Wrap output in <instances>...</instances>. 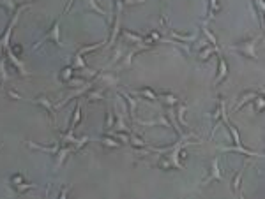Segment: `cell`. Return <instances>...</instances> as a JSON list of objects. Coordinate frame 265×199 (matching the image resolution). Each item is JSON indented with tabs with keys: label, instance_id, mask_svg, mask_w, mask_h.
<instances>
[{
	"label": "cell",
	"instance_id": "obj_1",
	"mask_svg": "<svg viewBox=\"0 0 265 199\" xmlns=\"http://www.w3.org/2000/svg\"><path fill=\"white\" fill-rule=\"evenodd\" d=\"M262 39H264V35H255V37H248V39L241 41V43H235V44H230L228 46V51H235V53L242 55L246 57L248 60H255L258 62L260 57H258V46H260Z\"/></svg>",
	"mask_w": 265,
	"mask_h": 199
},
{
	"label": "cell",
	"instance_id": "obj_2",
	"mask_svg": "<svg viewBox=\"0 0 265 199\" xmlns=\"http://www.w3.org/2000/svg\"><path fill=\"white\" fill-rule=\"evenodd\" d=\"M73 4H74V0H69L67 5L64 7V11H62V15H60L59 18L53 21V25H51V27L48 29V32L44 34V37H41V39L34 44V49H37L41 44L46 43V41H53V43L57 44L59 48H64V44H62V41H60V21H62V18H64V16L69 13V9H71V5H73Z\"/></svg>",
	"mask_w": 265,
	"mask_h": 199
},
{
	"label": "cell",
	"instance_id": "obj_3",
	"mask_svg": "<svg viewBox=\"0 0 265 199\" xmlns=\"http://www.w3.org/2000/svg\"><path fill=\"white\" fill-rule=\"evenodd\" d=\"M30 7L29 2H25V4H20V7L15 11V15H13V18H11L9 25L5 27L4 34L0 35V57H4L5 55V49L9 48V41H11V34H13V29L16 27V23H18V20H20V15L23 13V11H27Z\"/></svg>",
	"mask_w": 265,
	"mask_h": 199
},
{
	"label": "cell",
	"instance_id": "obj_4",
	"mask_svg": "<svg viewBox=\"0 0 265 199\" xmlns=\"http://www.w3.org/2000/svg\"><path fill=\"white\" fill-rule=\"evenodd\" d=\"M122 11H124V5H122V0H115V20L112 23V32H110V37L106 39V49H112L115 44H117V37L120 35V25H122Z\"/></svg>",
	"mask_w": 265,
	"mask_h": 199
},
{
	"label": "cell",
	"instance_id": "obj_5",
	"mask_svg": "<svg viewBox=\"0 0 265 199\" xmlns=\"http://www.w3.org/2000/svg\"><path fill=\"white\" fill-rule=\"evenodd\" d=\"M211 141L214 139V134H216V129L217 125H219V122H223V123H226V122L230 120L228 118V115H226V99L225 97H219L217 99V104L216 107L212 109L211 113Z\"/></svg>",
	"mask_w": 265,
	"mask_h": 199
},
{
	"label": "cell",
	"instance_id": "obj_6",
	"mask_svg": "<svg viewBox=\"0 0 265 199\" xmlns=\"http://www.w3.org/2000/svg\"><path fill=\"white\" fill-rule=\"evenodd\" d=\"M217 73H216V78L212 81V87H219L221 83L226 81L228 78V62H226L225 55L221 53V48L217 49Z\"/></svg>",
	"mask_w": 265,
	"mask_h": 199
},
{
	"label": "cell",
	"instance_id": "obj_7",
	"mask_svg": "<svg viewBox=\"0 0 265 199\" xmlns=\"http://www.w3.org/2000/svg\"><path fill=\"white\" fill-rule=\"evenodd\" d=\"M30 102H34V104H37V106L43 107L44 111H46V115H48L50 122H51V125L57 127V122H55V104L48 95H37V97L32 99Z\"/></svg>",
	"mask_w": 265,
	"mask_h": 199
},
{
	"label": "cell",
	"instance_id": "obj_8",
	"mask_svg": "<svg viewBox=\"0 0 265 199\" xmlns=\"http://www.w3.org/2000/svg\"><path fill=\"white\" fill-rule=\"evenodd\" d=\"M201 46H198V51H197V59L198 62H207V60H211L214 55L217 53V49H219V46H212L211 43L207 39H201L200 41Z\"/></svg>",
	"mask_w": 265,
	"mask_h": 199
},
{
	"label": "cell",
	"instance_id": "obj_9",
	"mask_svg": "<svg viewBox=\"0 0 265 199\" xmlns=\"http://www.w3.org/2000/svg\"><path fill=\"white\" fill-rule=\"evenodd\" d=\"M212 182H223V173H221V168H219V159H214L209 166V171H207V176L203 178L201 185L207 187L209 184Z\"/></svg>",
	"mask_w": 265,
	"mask_h": 199
},
{
	"label": "cell",
	"instance_id": "obj_10",
	"mask_svg": "<svg viewBox=\"0 0 265 199\" xmlns=\"http://www.w3.org/2000/svg\"><path fill=\"white\" fill-rule=\"evenodd\" d=\"M71 153H73L71 145H59V150H57V153H55V162H53L55 171H59L60 168L67 162V159H69Z\"/></svg>",
	"mask_w": 265,
	"mask_h": 199
},
{
	"label": "cell",
	"instance_id": "obj_11",
	"mask_svg": "<svg viewBox=\"0 0 265 199\" xmlns=\"http://www.w3.org/2000/svg\"><path fill=\"white\" fill-rule=\"evenodd\" d=\"M221 152H235V153H241V155H246V157H251V159H262V153L260 152H255V150H249V148H246L244 145H233V146H219Z\"/></svg>",
	"mask_w": 265,
	"mask_h": 199
},
{
	"label": "cell",
	"instance_id": "obj_12",
	"mask_svg": "<svg viewBox=\"0 0 265 199\" xmlns=\"http://www.w3.org/2000/svg\"><path fill=\"white\" fill-rule=\"evenodd\" d=\"M5 57H7V62H11V65L20 73V76H23V78H27V76H30V73H29V69L25 67V63L20 60V57H16L13 51H11L9 48L5 49Z\"/></svg>",
	"mask_w": 265,
	"mask_h": 199
},
{
	"label": "cell",
	"instance_id": "obj_13",
	"mask_svg": "<svg viewBox=\"0 0 265 199\" xmlns=\"http://www.w3.org/2000/svg\"><path fill=\"white\" fill-rule=\"evenodd\" d=\"M120 37L122 41L129 44V46H147V44L143 43V35L136 34V32H132V30H120ZM150 48V46H147Z\"/></svg>",
	"mask_w": 265,
	"mask_h": 199
},
{
	"label": "cell",
	"instance_id": "obj_14",
	"mask_svg": "<svg viewBox=\"0 0 265 199\" xmlns=\"http://www.w3.org/2000/svg\"><path fill=\"white\" fill-rule=\"evenodd\" d=\"M149 49H152V48H147V46H132L128 53L122 57L120 69H129V67H131V63H132V59H134L138 53H143V51H149Z\"/></svg>",
	"mask_w": 265,
	"mask_h": 199
},
{
	"label": "cell",
	"instance_id": "obj_15",
	"mask_svg": "<svg viewBox=\"0 0 265 199\" xmlns=\"http://www.w3.org/2000/svg\"><path fill=\"white\" fill-rule=\"evenodd\" d=\"M258 93H264V90H246L244 93H242L241 97H239V101H237L235 107H233V111H241L242 107L248 106V104H251L253 102V99L258 95Z\"/></svg>",
	"mask_w": 265,
	"mask_h": 199
},
{
	"label": "cell",
	"instance_id": "obj_16",
	"mask_svg": "<svg viewBox=\"0 0 265 199\" xmlns=\"http://www.w3.org/2000/svg\"><path fill=\"white\" fill-rule=\"evenodd\" d=\"M246 168H248V164L242 166L241 169L233 175V178H232V182H230V189H232V192H233V196H237V198L242 196V176H244Z\"/></svg>",
	"mask_w": 265,
	"mask_h": 199
},
{
	"label": "cell",
	"instance_id": "obj_17",
	"mask_svg": "<svg viewBox=\"0 0 265 199\" xmlns=\"http://www.w3.org/2000/svg\"><path fill=\"white\" fill-rule=\"evenodd\" d=\"M104 92H106V88L101 87V85H99V87H90L87 92H85V101L87 102L104 101V99H106V93Z\"/></svg>",
	"mask_w": 265,
	"mask_h": 199
},
{
	"label": "cell",
	"instance_id": "obj_18",
	"mask_svg": "<svg viewBox=\"0 0 265 199\" xmlns=\"http://www.w3.org/2000/svg\"><path fill=\"white\" fill-rule=\"evenodd\" d=\"M98 79H99V85L101 87H104L106 90L108 88H115L118 87V83H120V79H118L117 74L113 73H106V74H98Z\"/></svg>",
	"mask_w": 265,
	"mask_h": 199
},
{
	"label": "cell",
	"instance_id": "obj_19",
	"mask_svg": "<svg viewBox=\"0 0 265 199\" xmlns=\"http://www.w3.org/2000/svg\"><path fill=\"white\" fill-rule=\"evenodd\" d=\"M165 32H168L170 39L179 41V43H184V44H191V43H195V41L198 39V34H197V32H195V34H189V35L179 34V32H177V30H173V29H166Z\"/></svg>",
	"mask_w": 265,
	"mask_h": 199
},
{
	"label": "cell",
	"instance_id": "obj_20",
	"mask_svg": "<svg viewBox=\"0 0 265 199\" xmlns=\"http://www.w3.org/2000/svg\"><path fill=\"white\" fill-rule=\"evenodd\" d=\"M118 93H120V97L124 99V102L129 106V117L132 118V120H136V109H138V101L136 99L131 97V93L124 92V90H118Z\"/></svg>",
	"mask_w": 265,
	"mask_h": 199
},
{
	"label": "cell",
	"instance_id": "obj_21",
	"mask_svg": "<svg viewBox=\"0 0 265 199\" xmlns=\"http://www.w3.org/2000/svg\"><path fill=\"white\" fill-rule=\"evenodd\" d=\"M177 111H175V120L179 125H182L186 131H191V127L187 125V122H186V111H187V106L186 104H182V102H179L177 104Z\"/></svg>",
	"mask_w": 265,
	"mask_h": 199
},
{
	"label": "cell",
	"instance_id": "obj_22",
	"mask_svg": "<svg viewBox=\"0 0 265 199\" xmlns=\"http://www.w3.org/2000/svg\"><path fill=\"white\" fill-rule=\"evenodd\" d=\"M23 143L29 146V148H32V150H41V152H44V153H51V155L57 153L59 145H60V143H55L53 146H43V145H39V143H34V141H30V139H25Z\"/></svg>",
	"mask_w": 265,
	"mask_h": 199
},
{
	"label": "cell",
	"instance_id": "obj_23",
	"mask_svg": "<svg viewBox=\"0 0 265 199\" xmlns=\"http://www.w3.org/2000/svg\"><path fill=\"white\" fill-rule=\"evenodd\" d=\"M99 143H101V145H103L104 148H115V150H117V148H120V146H122V143H120V141H118L115 136H112V134H108V132H104L103 136L99 138Z\"/></svg>",
	"mask_w": 265,
	"mask_h": 199
},
{
	"label": "cell",
	"instance_id": "obj_24",
	"mask_svg": "<svg viewBox=\"0 0 265 199\" xmlns=\"http://www.w3.org/2000/svg\"><path fill=\"white\" fill-rule=\"evenodd\" d=\"M223 5L219 4V0H207V20L205 21H211L216 18L217 13H221Z\"/></svg>",
	"mask_w": 265,
	"mask_h": 199
},
{
	"label": "cell",
	"instance_id": "obj_25",
	"mask_svg": "<svg viewBox=\"0 0 265 199\" xmlns=\"http://www.w3.org/2000/svg\"><path fill=\"white\" fill-rule=\"evenodd\" d=\"M159 102H161L165 107H175L177 104L181 102V99L172 92H165V93H159Z\"/></svg>",
	"mask_w": 265,
	"mask_h": 199
},
{
	"label": "cell",
	"instance_id": "obj_26",
	"mask_svg": "<svg viewBox=\"0 0 265 199\" xmlns=\"http://www.w3.org/2000/svg\"><path fill=\"white\" fill-rule=\"evenodd\" d=\"M80 122H82V104H76V107H74L73 111V117H71V120H69V125H67V131L74 132V129L80 125Z\"/></svg>",
	"mask_w": 265,
	"mask_h": 199
},
{
	"label": "cell",
	"instance_id": "obj_27",
	"mask_svg": "<svg viewBox=\"0 0 265 199\" xmlns=\"http://www.w3.org/2000/svg\"><path fill=\"white\" fill-rule=\"evenodd\" d=\"M11 79V74L7 73V57H0V85L5 87Z\"/></svg>",
	"mask_w": 265,
	"mask_h": 199
},
{
	"label": "cell",
	"instance_id": "obj_28",
	"mask_svg": "<svg viewBox=\"0 0 265 199\" xmlns=\"http://www.w3.org/2000/svg\"><path fill=\"white\" fill-rule=\"evenodd\" d=\"M132 93H134V95H140V97H143V99H147V101H159V95H157L150 87L138 88V90H134Z\"/></svg>",
	"mask_w": 265,
	"mask_h": 199
},
{
	"label": "cell",
	"instance_id": "obj_29",
	"mask_svg": "<svg viewBox=\"0 0 265 199\" xmlns=\"http://www.w3.org/2000/svg\"><path fill=\"white\" fill-rule=\"evenodd\" d=\"M129 145L132 148H147L149 143L140 134H136V132H129Z\"/></svg>",
	"mask_w": 265,
	"mask_h": 199
},
{
	"label": "cell",
	"instance_id": "obj_30",
	"mask_svg": "<svg viewBox=\"0 0 265 199\" xmlns=\"http://www.w3.org/2000/svg\"><path fill=\"white\" fill-rule=\"evenodd\" d=\"M73 78H74V67H73V65H66V67H62V71L59 73V81L67 85V83L71 81Z\"/></svg>",
	"mask_w": 265,
	"mask_h": 199
},
{
	"label": "cell",
	"instance_id": "obj_31",
	"mask_svg": "<svg viewBox=\"0 0 265 199\" xmlns=\"http://www.w3.org/2000/svg\"><path fill=\"white\" fill-rule=\"evenodd\" d=\"M122 57H124V46H122V44H115V51H113V57H112V60H110V62H108V65H106V67H104L103 71H106V69L113 67V65H115V63H117L118 60L122 59Z\"/></svg>",
	"mask_w": 265,
	"mask_h": 199
},
{
	"label": "cell",
	"instance_id": "obj_32",
	"mask_svg": "<svg viewBox=\"0 0 265 199\" xmlns=\"http://www.w3.org/2000/svg\"><path fill=\"white\" fill-rule=\"evenodd\" d=\"M201 32H203V35H205V39L209 41V43L212 44V46H219V43H217V37L214 34H212L211 30H209V21H203L201 23Z\"/></svg>",
	"mask_w": 265,
	"mask_h": 199
},
{
	"label": "cell",
	"instance_id": "obj_33",
	"mask_svg": "<svg viewBox=\"0 0 265 199\" xmlns=\"http://www.w3.org/2000/svg\"><path fill=\"white\" fill-rule=\"evenodd\" d=\"M34 189H37V185H35V184H30V182H27V180L13 187V190H15L16 194H25V192H29V190H34Z\"/></svg>",
	"mask_w": 265,
	"mask_h": 199
},
{
	"label": "cell",
	"instance_id": "obj_34",
	"mask_svg": "<svg viewBox=\"0 0 265 199\" xmlns=\"http://www.w3.org/2000/svg\"><path fill=\"white\" fill-rule=\"evenodd\" d=\"M253 109H255L256 115H262L264 113V106H265V101H264V93H258L255 99H253Z\"/></svg>",
	"mask_w": 265,
	"mask_h": 199
},
{
	"label": "cell",
	"instance_id": "obj_35",
	"mask_svg": "<svg viewBox=\"0 0 265 199\" xmlns=\"http://www.w3.org/2000/svg\"><path fill=\"white\" fill-rule=\"evenodd\" d=\"M226 127H228V131H230V134H232V141H233V145H241L242 141H241V134H239V129H237V127L233 125L230 120L226 122Z\"/></svg>",
	"mask_w": 265,
	"mask_h": 199
},
{
	"label": "cell",
	"instance_id": "obj_36",
	"mask_svg": "<svg viewBox=\"0 0 265 199\" xmlns=\"http://www.w3.org/2000/svg\"><path fill=\"white\" fill-rule=\"evenodd\" d=\"M138 123V125H143V127H147V125H166V127H170V122L166 120V115H161L159 117V120H152V122H138V120H134Z\"/></svg>",
	"mask_w": 265,
	"mask_h": 199
},
{
	"label": "cell",
	"instance_id": "obj_37",
	"mask_svg": "<svg viewBox=\"0 0 265 199\" xmlns=\"http://www.w3.org/2000/svg\"><path fill=\"white\" fill-rule=\"evenodd\" d=\"M88 141H90V138L88 136H82V138H74V141L71 143V148H73V152H78L82 150L85 145H87Z\"/></svg>",
	"mask_w": 265,
	"mask_h": 199
},
{
	"label": "cell",
	"instance_id": "obj_38",
	"mask_svg": "<svg viewBox=\"0 0 265 199\" xmlns=\"http://www.w3.org/2000/svg\"><path fill=\"white\" fill-rule=\"evenodd\" d=\"M0 5H2L9 15H15V11L20 7V4H16V0H0Z\"/></svg>",
	"mask_w": 265,
	"mask_h": 199
},
{
	"label": "cell",
	"instance_id": "obj_39",
	"mask_svg": "<svg viewBox=\"0 0 265 199\" xmlns=\"http://www.w3.org/2000/svg\"><path fill=\"white\" fill-rule=\"evenodd\" d=\"M106 43V41H103V43H96V44H88V46H83V48L76 49V53L78 55H87V53H92V51H96V49H99L103 44Z\"/></svg>",
	"mask_w": 265,
	"mask_h": 199
},
{
	"label": "cell",
	"instance_id": "obj_40",
	"mask_svg": "<svg viewBox=\"0 0 265 199\" xmlns=\"http://www.w3.org/2000/svg\"><path fill=\"white\" fill-rule=\"evenodd\" d=\"M253 4L258 9V20H260V27L264 29V11H265V2L264 0H253Z\"/></svg>",
	"mask_w": 265,
	"mask_h": 199
},
{
	"label": "cell",
	"instance_id": "obj_41",
	"mask_svg": "<svg viewBox=\"0 0 265 199\" xmlns=\"http://www.w3.org/2000/svg\"><path fill=\"white\" fill-rule=\"evenodd\" d=\"M113 123H115V118H113L112 109H106V120H104V132H110L113 129Z\"/></svg>",
	"mask_w": 265,
	"mask_h": 199
},
{
	"label": "cell",
	"instance_id": "obj_42",
	"mask_svg": "<svg viewBox=\"0 0 265 199\" xmlns=\"http://www.w3.org/2000/svg\"><path fill=\"white\" fill-rule=\"evenodd\" d=\"M9 182H11V187H15V185L25 182V175H23V173H15V175L9 178Z\"/></svg>",
	"mask_w": 265,
	"mask_h": 199
},
{
	"label": "cell",
	"instance_id": "obj_43",
	"mask_svg": "<svg viewBox=\"0 0 265 199\" xmlns=\"http://www.w3.org/2000/svg\"><path fill=\"white\" fill-rule=\"evenodd\" d=\"M129 134V132H128ZM128 134H126V132H112V136H115L117 138L118 141H120V143H122V145H129V136Z\"/></svg>",
	"mask_w": 265,
	"mask_h": 199
},
{
	"label": "cell",
	"instance_id": "obj_44",
	"mask_svg": "<svg viewBox=\"0 0 265 199\" xmlns=\"http://www.w3.org/2000/svg\"><path fill=\"white\" fill-rule=\"evenodd\" d=\"M87 2H88V7H90V9H94L96 13H99L101 16H104V18H106V11H104L103 7H99V5L96 4V0H87Z\"/></svg>",
	"mask_w": 265,
	"mask_h": 199
},
{
	"label": "cell",
	"instance_id": "obj_45",
	"mask_svg": "<svg viewBox=\"0 0 265 199\" xmlns=\"http://www.w3.org/2000/svg\"><path fill=\"white\" fill-rule=\"evenodd\" d=\"M5 92H7V95H9L11 99H15V101H25V97L21 95V93H18L16 90H11V88H5Z\"/></svg>",
	"mask_w": 265,
	"mask_h": 199
},
{
	"label": "cell",
	"instance_id": "obj_46",
	"mask_svg": "<svg viewBox=\"0 0 265 199\" xmlns=\"http://www.w3.org/2000/svg\"><path fill=\"white\" fill-rule=\"evenodd\" d=\"M9 49L16 55V57H20V55L23 53V48H21V44H13V46H9Z\"/></svg>",
	"mask_w": 265,
	"mask_h": 199
},
{
	"label": "cell",
	"instance_id": "obj_47",
	"mask_svg": "<svg viewBox=\"0 0 265 199\" xmlns=\"http://www.w3.org/2000/svg\"><path fill=\"white\" fill-rule=\"evenodd\" d=\"M67 194H69V187H62V190H60L59 194H57V198L64 199V198H67Z\"/></svg>",
	"mask_w": 265,
	"mask_h": 199
},
{
	"label": "cell",
	"instance_id": "obj_48",
	"mask_svg": "<svg viewBox=\"0 0 265 199\" xmlns=\"http://www.w3.org/2000/svg\"><path fill=\"white\" fill-rule=\"evenodd\" d=\"M128 5H134V4H143V0H122Z\"/></svg>",
	"mask_w": 265,
	"mask_h": 199
},
{
	"label": "cell",
	"instance_id": "obj_49",
	"mask_svg": "<svg viewBox=\"0 0 265 199\" xmlns=\"http://www.w3.org/2000/svg\"><path fill=\"white\" fill-rule=\"evenodd\" d=\"M2 148H4V143H0V150H2Z\"/></svg>",
	"mask_w": 265,
	"mask_h": 199
},
{
	"label": "cell",
	"instance_id": "obj_50",
	"mask_svg": "<svg viewBox=\"0 0 265 199\" xmlns=\"http://www.w3.org/2000/svg\"><path fill=\"white\" fill-rule=\"evenodd\" d=\"M25 2H32V0H25Z\"/></svg>",
	"mask_w": 265,
	"mask_h": 199
}]
</instances>
